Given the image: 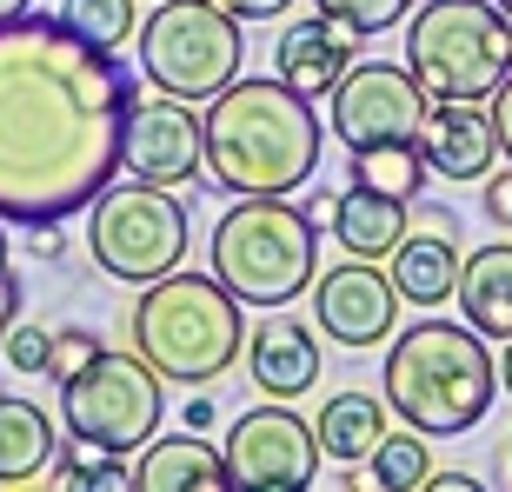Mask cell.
<instances>
[{
    "mask_svg": "<svg viewBox=\"0 0 512 492\" xmlns=\"http://www.w3.org/2000/svg\"><path fill=\"white\" fill-rule=\"evenodd\" d=\"M140 80L60 14L0 20V220L47 227L94 207L120 173Z\"/></svg>",
    "mask_w": 512,
    "mask_h": 492,
    "instance_id": "6da1fadb",
    "label": "cell"
},
{
    "mask_svg": "<svg viewBox=\"0 0 512 492\" xmlns=\"http://www.w3.org/2000/svg\"><path fill=\"white\" fill-rule=\"evenodd\" d=\"M320 114L300 87L273 80H227L200 114V167L220 193H300L320 173Z\"/></svg>",
    "mask_w": 512,
    "mask_h": 492,
    "instance_id": "7a4b0ae2",
    "label": "cell"
},
{
    "mask_svg": "<svg viewBox=\"0 0 512 492\" xmlns=\"http://www.w3.org/2000/svg\"><path fill=\"white\" fill-rule=\"evenodd\" d=\"M493 393H499V366L473 326L419 320L386 346V413H399L426 439L473 433L493 413Z\"/></svg>",
    "mask_w": 512,
    "mask_h": 492,
    "instance_id": "3957f363",
    "label": "cell"
},
{
    "mask_svg": "<svg viewBox=\"0 0 512 492\" xmlns=\"http://www.w3.org/2000/svg\"><path fill=\"white\" fill-rule=\"evenodd\" d=\"M133 353L173 386H213L240 353H247V313L213 273H160L140 286L127 313Z\"/></svg>",
    "mask_w": 512,
    "mask_h": 492,
    "instance_id": "277c9868",
    "label": "cell"
},
{
    "mask_svg": "<svg viewBox=\"0 0 512 492\" xmlns=\"http://www.w3.org/2000/svg\"><path fill=\"white\" fill-rule=\"evenodd\" d=\"M313 266H320L313 213L293 207L286 193H247L213 227V280L227 286L240 306L300 300L313 286Z\"/></svg>",
    "mask_w": 512,
    "mask_h": 492,
    "instance_id": "5b68a950",
    "label": "cell"
},
{
    "mask_svg": "<svg viewBox=\"0 0 512 492\" xmlns=\"http://www.w3.org/2000/svg\"><path fill=\"white\" fill-rule=\"evenodd\" d=\"M406 67L426 100H493L512 74V20L499 0H426L406 27Z\"/></svg>",
    "mask_w": 512,
    "mask_h": 492,
    "instance_id": "8992f818",
    "label": "cell"
},
{
    "mask_svg": "<svg viewBox=\"0 0 512 492\" xmlns=\"http://www.w3.org/2000/svg\"><path fill=\"white\" fill-rule=\"evenodd\" d=\"M247 67V20L227 14L220 0H153L140 20V74L147 87L207 107L227 80Z\"/></svg>",
    "mask_w": 512,
    "mask_h": 492,
    "instance_id": "52a82bcc",
    "label": "cell"
},
{
    "mask_svg": "<svg viewBox=\"0 0 512 492\" xmlns=\"http://www.w3.org/2000/svg\"><path fill=\"white\" fill-rule=\"evenodd\" d=\"M187 207L173 187H153V180H107L87 207V253L107 280H127V286H147L160 273L187 260Z\"/></svg>",
    "mask_w": 512,
    "mask_h": 492,
    "instance_id": "ba28073f",
    "label": "cell"
},
{
    "mask_svg": "<svg viewBox=\"0 0 512 492\" xmlns=\"http://www.w3.org/2000/svg\"><path fill=\"white\" fill-rule=\"evenodd\" d=\"M167 379L153 373L140 353H107L100 346L80 373L60 379V419L80 446H100V453H140L153 433H160V413H167Z\"/></svg>",
    "mask_w": 512,
    "mask_h": 492,
    "instance_id": "9c48e42d",
    "label": "cell"
},
{
    "mask_svg": "<svg viewBox=\"0 0 512 492\" xmlns=\"http://www.w3.org/2000/svg\"><path fill=\"white\" fill-rule=\"evenodd\" d=\"M227 473L233 492H306L320 479V439L293 406H247L227 426Z\"/></svg>",
    "mask_w": 512,
    "mask_h": 492,
    "instance_id": "30bf717a",
    "label": "cell"
},
{
    "mask_svg": "<svg viewBox=\"0 0 512 492\" xmlns=\"http://www.w3.org/2000/svg\"><path fill=\"white\" fill-rule=\"evenodd\" d=\"M333 133L353 147H373V140H413L419 114H426V87L413 80V67L399 60H360L333 80Z\"/></svg>",
    "mask_w": 512,
    "mask_h": 492,
    "instance_id": "8fae6325",
    "label": "cell"
},
{
    "mask_svg": "<svg viewBox=\"0 0 512 492\" xmlns=\"http://www.w3.org/2000/svg\"><path fill=\"white\" fill-rule=\"evenodd\" d=\"M313 320H320V333L333 346H346V353L386 346L393 340V320H399L393 273H380V260H353V253H346L333 273H313Z\"/></svg>",
    "mask_w": 512,
    "mask_h": 492,
    "instance_id": "7c38bea8",
    "label": "cell"
},
{
    "mask_svg": "<svg viewBox=\"0 0 512 492\" xmlns=\"http://www.w3.org/2000/svg\"><path fill=\"white\" fill-rule=\"evenodd\" d=\"M120 167L133 180H153V187H180L200 173V114L173 94L133 100L127 114V147H120Z\"/></svg>",
    "mask_w": 512,
    "mask_h": 492,
    "instance_id": "4fadbf2b",
    "label": "cell"
},
{
    "mask_svg": "<svg viewBox=\"0 0 512 492\" xmlns=\"http://www.w3.org/2000/svg\"><path fill=\"white\" fill-rule=\"evenodd\" d=\"M413 140L426 153V173H446V180H486L499 160L493 114L479 100H426Z\"/></svg>",
    "mask_w": 512,
    "mask_h": 492,
    "instance_id": "5bb4252c",
    "label": "cell"
},
{
    "mask_svg": "<svg viewBox=\"0 0 512 492\" xmlns=\"http://www.w3.org/2000/svg\"><path fill=\"white\" fill-rule=\"evenodd\" d=\"M247 373L266 399H300L313 393V379H320V340H313V326L293 320V313H273V320L253 326L247 340Z\"/></svg>",
    "mask_w": 512,
    "mask_h": 492,
    "instance_id": "9a60e30c",
    "label": "cell"
},
{
    "mask_svg": "<svg viewBox=\"0 0 512 492\" xmlns=\"http://www.w3.org/2000/svg\"><path fill=\"white\" fill-rule=\"evenodd\" d=\"M133 486L140 492H233V473H227V453L207 446V439L193 433H153L133 459Z\"/></svg>",
    "mask_w": 512,
    "mask_h": 492,
    "instance_id": "2e32d148",
    "label": "cell"
},
{
    "mask_svg": "<svg viewBox=\"0 0 512 492\" xmlns=\"http://www.w3.org/2000/svg\"><path fill=\"white\" fill-rule=\"evenodd\" d=\"M353 47H360V34H346V27H333L326 14L313 20H293L280 40H273V67H280L286 87H300L306 100L333 94V80L353 67Z\"/></svg>",
    "mask_w": 512,
    "mask_h": 492,
    "instance_id": "e0dca14e",
    "label": "cell"
},
{
    "mask_svg": "<svg viewBox=\"0 0 512 492\" xmlns=\"http://www.w3.org/2000/svg\"><path fill=\"white\" fill-rule=\"evenodd\" d=\"M393 260V293L406 306H446L459 286V240L453 227H426V233H399Z\"/></svg>",
    "mask_w": 512,
    "mask_h": 492,
    "instance_id": "ac0fdd59",
    "label": "cell"
},
{
    "mask_svg": "<svg viewBox=\"0 0 512 492\" xmlns=\"http://www.w3.org/2000/svg\"><path fill=\"white\" fill-rule=\"evenodd\" d=\"M54 453H60L54 413L34 406V399H20V393H0V486H34V479H47Z\"/></svg>",
    "mask_w": 512,
    "mask_h": 492,
    "instance_id": "d6986e66",
    "label": "cell"
},
{
    "mask_svg": "<svg viewBox=\"0 0 512 492\" xmlns=\"http://www.w3.org/2000/svg\"><path fill=\"white\" fill-rule=\"evenodd\" d=\"M453 293L479 340H512V246H473Z\"/></svg>",
    "mask_w": 512,
    "mask_h": 492,
    "instance_id": "ffe728a7",
    "label": "cell"
},
{
    "mask_svg": "<svg viewBox=\"0 0 512 492\" xmlns=\"http://www.w3.org/2000/svg\"><path fill=\"white\" fill-rule=\"evenodd\" d=\"M333 240L353 253V260H386L399 246V233H406V200H393V193H373V187H353L346 180V193H333Z\"/></svg>",
    "mask_w": 512,
    "mask_h": 492,
    "instance_id": "44dd1931",
    "label": "cell"
},
{
    "mask_svg": "<svg viewBox=\"0 0 512 492\" xmlns=\"http://www.w3.org/2000/svg\"><path fill=\"white\" fill-rule=\"evenodd\" d=\"M380 433H386V406L373 393H333L320 406V419H313V439H320V459H366L373 446H380Z\"/></svg>",
    "mask_w": 512,
    "mask_h": 492,
    "instance_id": "7402d4cb",
    "label": "cell"
},
{
    "mask_svg": "<svg viewBox=\"0 0 512 492\" xmlns=\"http://www.w3.org/2000/svg\"><path fill=\"white\" fill-rule=\"evenodd\" d=\"M353 187L393 193V200L413 207L419 187H426V153H419V140H373V147H353Z\"/></svg>",
    "mask_w": 512,
    "mask_h": 492,
    "instance_id": "603a6c76",
    "label": "cell"
},
{
    "mask_svg": "<svg viewBox=\"0 0 512 492\" xmlns=\"http://www.w3.org/2000/svg\"><path fill=\"white\" fill-rule=\"evenodd\" d=\"M373 466V486L380 492H419V479L433 473V453H426V433H380V446L366 453Z\"/></svg>",
    "mask_w": 512,
    "mask_h": 492,
    "instance_id": "cb8c5ba5",
    "label": "cell"
},
{
    "mask_svg": "<svg viewBox=\"0 0 512 492\" xmlns=\"http://www.w3.org/2000/svg\"><path fill=\"white\" fill-rule=\"evenodd\" d=\"M60 466H47V486L60 492H114V486H133L127 466H114V453H100V446H80L74 439V453H54Z\"/></svg>",
    "mask_w": 512,
    "mask_h": 492,
    "instance_id": "d4e9b609",
    "label": "cell"
},
{
    "mask_svg": "<svg viewBox=\"0 0 512 492\" xmlns=\"http://www.w3.org/2000/svg\"><path fill=\"white\" fill-rule=\"evenodd\" d=\"M60 20L94 47H114V54L133 40V0H60Z\"/></svg>",
    "mask_w": 512,
    "mask_h": 492,
    "instance_id": "484cf974",
    "label": "cell"
},
{
    "mask_svg": "<svg viewBox=\"0 0 512 492\" xmlns=\"http://www.w3.org/2000/svg\"><path fill=\"white\" fill-rule=\"evenodd\" d=\"M413 7H419V0H313V14H326L333 27H346V34H360V40L393 34Z\"/></svg>",
    "mask_w": 512,
    "mask_h": 492,
    "instance_id": "4316f807",
    "label": "cell"
},
{
    "mask_svg": "<svg viewBox=\"0 0 512 492\" xmlns=\"http://www.w3.org/2000/svg\"><path fill=\"white\" fill-rule=\"evenodd\" d=\"M47 353H54V333H47V326L14 320L0 333V360L14 366V373H47Z\"/></svg>",
    "mask_w": 512,
    "mask_h": 492,
    "instance_id": "83f0119b",
    "label": "cell"
},
{
    "mask_svg": "<svg viewBox=\"0 0 512 492\" xmlns=\"http://www.w3.org/2000/svg\"><path fill=\"white\" fill-rule=\"evenodd\" d=\"M94 353H100V340L87 333V326H60V333H54V353H47V373L67 379V373H80V366L94 360Z\"/></svg>",
    "mask_w": 512,
    "mask_h": 492,
    "instance_id": "f1b7e54d",
    "label": "cell"
},
{
    "mask_svg": "<svg viewBox=\"0 0 512 492\" xmlns=\"http://www.w3.org/2000/svg\"><path fill=\"white\" fill-rule=\"evenodd\" d=\"M486 114H493V140H499V153L512 160V74L493 87V100H486Z\"/></svg>",
    "mask_w": 512,
    "mask_h": 492,
    "instance_id": "f546056e",
    "label": "cell"
},
{
    "mask_svg": "<svg viewBox=\"0 0 512 492\" xmlns=\"http://www.w3.org/2000/svg\"><path fill=\"white\" fill-rule=\"evenodd\" d=\"M20 320V273L14 266H0V333Z\"/></svg>",
    "mask_w": 512,
    "mask_h": 492,
    "instance_id": "4dcf8cb0",
    "label": "cell"
},
{
    "mask_svg": "<svg viewBox=\"0 0 512 492\" xmlns=\"http://www.w3.org/2000/svg\"><path fill=\"white\" fill-rule=\"evenodd\" d=\"M227 14H240V20H280L293 0H220Z\"/></svg>",
    "mask_w": 512,
    "mask_h": 492,
    "instance_id": "1f68e13d",
    "label": "cell"
},
{
    "mask_svg": "<svg viewBox=\"0 0 512 492\" xmlns=\"http://www.w3.org/2000/svg\"><path fill=\"white\" fill-rule=\"evenodd\" d=\"M479 486H486L479 473H426L419 479V492H479Z\"/></svg>",
    "mask_w": 512,
    "mask_h": 492,
    "instance_id": "d6a6232c",
    "label": "cell"
},
{
    "mask_svg": "<svg viewBox=\"0 0 512 492\" xmlns=\"http://www.w3.org/2000/svg\"><path fill=\"white\" fill-rule=\"evenodd\" d=\"M187 426H193V433H200V426H213V399H193V406H187Z\"/></svg>",
    "mask_w": 512,
    "mask_h": 492,
    "instance_id": "836d02e7",
    "label": "cell"
},
{
    "mask_svg": "<svg viewBox=\"0 0 512 492\" xmlns=\"http://www.w3.org/2000/svg\"><path fill=\"white\" fill-rule=\"evenodd\" d=\"M493 366H499V386L512 393V340H499V360H493Z\"/></svg>",
    "mask_w": 512,
    "mask_h": 492,
    "instance_id": "e575fe53",
    "label": "cell"
},
{
    "mask_svg": "<svg viewBox=\"0 0 512 492\" xmlns=\"http://www.w3.org/2000/svg\"><path fill=\"white\" fill-rule=\"evenodd\" d=\"M34 0H0V20H14V14H27Z\"/></svg>",
    "mask_w": 512,
    "mask_h": 492,
    "instance_id": "d590c367",
    "label": "cell"
},
{
    "mask_svg": "<svg viewBox=\"0 0 512 492\" xmlns=\"http://www.w3.org/2000/svg\"><path fill=\"white\" fill-rule=\"evenodd\" d=\"M0 266H7V220H0Z\"/></svg>",
    "mask_w": 512,
    "mask_h": 492,
    "instance_id": "8d00e7d4",
    "label": "cell"
},
{
    "mask_svg": "<svg viewBox=\"0 0 512 492\" xmlns=\"http://www.w3.org/2000/svg\"><path fill=\"white\" fill-rule=\"evenodd\" d=\"M499 14H506V20H512V0H499Z\"/></svg>",
    "mask_w": 512,
    "mask_h": 492,
    "instance_id": "74e56055",
    "label": "cell"
},
{
    "mask_svg": "<svg viewBox=\"0 0 512 492\" xmlns=\"http://www.w3.org/2000/svg\"><path fill=\"white\" fill-rule=\"evenodd\" d=\"M506 466H512V439H506Z\"/></svg>",
    "mask_w": 512,
    "mask_h": 492,
    "instance_id": "f35d334b",
    "label": "cell"
},
{
    "mask_svg": "<svg viewBox=\"0 0 512 492\" xmlns=\"http://www.w3.org/2000/svg\"><path fill=\"white\" fill-rule=\"evenodd\" d=\"M499 227H512V213H506V220H499Z\"/></svg>",
    "mask_w": 512,
    "mask_h": 492,
    "instance_id": "ab89813d",
    "label": "cell"
}]
</instances>
